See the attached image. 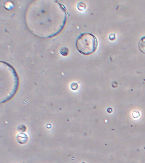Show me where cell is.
<instances>
[{
  "mask_svg": "<svg viewBox=\"0 0 145 163\" xmlns=\"http://www.w3.org/2000/svg\"><path fill=\"white\" fill-rule=\"evenodd\" d=\"M75 45L80 54L89 56L96 51L98 47V41L91 33H83L77 38Z\"/></svg>",
  "mask_w": 145,
  "mask_h": 163,
  "instance_id": "obj_1",
  "label": "cell"
},
{
  "mask_svg": "<svg viewBox=\"0 0 145 163\" xmlns=\"http://www.w3.org/2000/svg\"><path fill=\"white\" fill-rule=\"evenodd\" d=\"M17 140L20 144H25L28 140V137L24 133H20L17 136Z\"/></svg>",
  "mask_w": 145,
  "mask_h": 163,
  "instance_id": "obj_2",
  "label": "cell"
},
{
  "mask_svg": "<svg viewBox=\"0 0 145 163\" xmlns=\"http://www.w3.org/2000/svg\"><path fill=\"white\" fill-rule=\"evenodd\" d=\"M138 47L140 51L145 54V36L141 38L138 43Z\"/></svg>",
  "mask_w": 145,
  "mask_h": 163,
  "instance_id": "obj_3",
  "label": "cell"
},
{
  "mask_svg": "<svg viewBox=\"0 0 145 163\" xmlns=\"http://www.w3.org/2000/svg\"><path fill=\"white\" fill-rule=\"evenodd\" d=\"M60 53L63 56H67L68 53H69V50H68V49L66 48V47H63L62 48V49L60 50Z\"/></svg>",
  "mask_w": 145,
  "mask_h": 163,
  "instance_id": "obj_4",
  "label": "cell"
},
{
  "mask_svg": "<svg viewBox=\"0 0 145 163\" xmlns=\"http://www.w3.org/2000/svg\"><path fill=\"white\" fill-rule=\"evenodd\" d=\"M77 8L79 10H84L85 9V5L83 3H79L78 4V6H77Z\"/></svg>",
  "mask_w": 145,
  "mask_h": 163,
  "instance_id": "obj_5",
  "label": "cell"
},
{
  "mask_svg": "<svg viewBox=\"0 0 145 163\" xmlns=\"http://www.w3.org/2000/svg\"><path fill=\"white\" fill-rule=\"evenodd\" d=\"M132 115H133V117L134 118H138V117H140V113H139L138 111H134L133 112Z\"/></svg>",
  "mask_w": 145,
  "mask_h": 163,
  "instance_id": "obj_6",
  "label": "cell"
},
{
  "mask_svg": "<svg viewBox=\"0 0 145 163\" xmlns=\"http://www.w3.org/2000/svg\"><path fill=\"white\" fill-rule=\"evenodd\" d=\"M71 88H72L73 90H77V88H78V85H77V84H75V83H74V84H72V85H71Z\"/></svg>",
  "mask_w": 145,
  "mask_h": 163,
  "instance_id": "obj_7",
  "label": "cell"
},
{
  "mask_svg": "<svg viewBox=\"0 0 145 163\" xmlns=\"http://www.w3.org/2000/svg\"><path fill=\"white\" fill-rule=\"evenodd\" d=\"M110 40H111V41L115 40V36L114 34H111V36H110Z\"/></svg>",
  "mask_w": 145,
  "mask_h": 163,
  "instance_id": "obj_8",
  "label": "cell"
}]
</instances>
